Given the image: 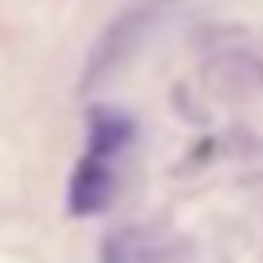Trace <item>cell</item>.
<instances>
[{
	"label": "cell",
	"mask_w": 263,
	"mask_h": 263,
	"mask_svg": "<svg viewBox=\"0 0 263 263\" xmlns=\"http://www.w3.org/2000/svg\"><path fill=\"white\" fill-rule=\"evenodd\" d=\"M123 136H127V123H115L107 111H99V115H95V132H90V148H95V156L111 152Z\"/></svg>",
	"instance_id": "cell-2"
},
{
	"label": "cell",
	"mask_w": 263,
	"mask_h": 263,
	"mask_svg": "<svg viewBox=\"0 0 263 263\" xmlns=\"http://www.w3.org/2000/svg\"><path fill=\"white\" fill-rule=\"evenodd\" d=\"M111 197V173L103 168L99 156H90L78 173H74V185H70V210L74 214H95L103 210Z\"/></svg>",
	"instance_id": "cell-1"
}]
</instances>
